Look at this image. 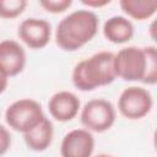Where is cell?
Wrapping results in <instances>:
<instances>
[{
    "label": "cell",
    "mask_w": 157,
    "mask_h": 157,
    "mask_svg": "<svg viewBox=\"0 0 157 157\" xmlns=\"http://www.w3.org/2000/svg\"><path fill=\"white\" fill-rule=\"evenodd\" d=\"M115 76L124 81H141L155 85L157 81V50L155 47H126L114 54Z\"/></svg>",
    "instance_id": "cell-1"
},
{
    "label": "cell",
    "mask_w": 157,
    "mask_h": 157,
    "mask_svg": "<svg viewBox=\"0 0 157 157\" xmlns=\"http://www.w3.org/2000/svg\"><path fill=\"white\" fill-rule=\"evenodd\" d=\"M115 77L114 54L112 52H98L77 63L72 70L74 86L85 92L107 86L112 83Z\"/></svg>",
    "instance_id": "cell-3"
},
{
    "label": "cell",
    "mask_w": 157,
    "mask_h": 157,
    "mask_svg": "<svg viewBox=\"0 0 157 157\" xmlns=\"http://www.w3.org/2000/svg\"><path fill=\"white\" fill-rule=\"evenodd\" d=\"M81 123L86 130L103 132L112 128L115 121V109L113 104L103 98L88 101L81 112Z\"/></svg>",
    "instance_id": "cell-5"
},
{
    "label": "cell",
    "mask_w": 157,
    "mask_h": 157,
    "mask_svg": "<svg viewBox=\"0 0 157 157\" xmlns=\"http://www.w3.org/2000/svg\"><path fill=\"white\" fill-rule=\"evenodd\" d=\"M18 37L31 49H42L50 40L52 26L43 18H26L18 26Z\"/></svg>",
    "instance_id": "cell-7"
},
{
    "label": "cell",
    "mask_w": 157,
    "mask_h": 157,
    "mask_svg": "<svg viewBox=\"0 0 157 157\" xmlns=\"http://www.w3.org/2000/svg\"><path fill=\"white\" fill-rule=\"evenodd\" d=\"M50 115L58 121L72 120L80 109V99L69 91H60L53 94L48 102Z\"/></svg>",
    "instance_id": "cell-9"
},
{
    "label": "cell",
    "mask_w": 157,
    "mask_h": 157,
    "mask_svg": "<svg viewBox=\"0 0 157 157\" xmlns=\"http://www.w3.org/2000/svg\"><path fill=\"white\" fill-rule=\"evenodd\" d=\"M98 17L90 10H76L64 17L55 31L56 44L66 52H75L88 43L98 32Z\"/></svg>",
    "instance_id": "cell-2"
},
{
    "label": "cell",
    "mask_w": 157,
    "mask_h": 157,
    "mask_svg": "<svg viewBox=\"0 0 157 157\" xmlns=\"http://www.w3.org/2000/svg\"><path fill=\"white\" fill-rule=\"evenodd\" d=\"M0 65L9 77L21 74L25 69L26 53L16 40L6 39L0 42Z\"/></svg>",
    "instance_id": "cell-10"
},
{
    "label": "cell",
    "mask_w": 157,
    "mask_h": 157,
    "mask_svg": "<svg viewBox=\"0 0 157 157\" xmlns=\"http://www.w3.org/2000/svg\"><path fill=\"white\" fill-rule=\"evenodd\" d=\"M81 2L88 7H101L110 2V0H81Z\"/></svg>",
    "instance_id": "cell-17"
},
{
    "label": "cell",
    "mask_w": 157,
    "mask_h": 157,
    "mask_svg": "<svg viewBox=\"0 0 157 157\" xmlns=\"http://www.w3.org/2000/svg\"><path fill=\"white\" fill-rule=\"evenodd\" d=\"M94 157H112V156L110 155H107V153H99V155H97Z\"/></svg>",
    "instance_id": "cell-19"
},
{
    "label": "cell",
    "mask_w": 157,
    "mask_h": 157,
    "mask_svg": "<svg viewBox=\"0 0 157 157\" xmlns=\"http://www.w3.org/2000/svg\"><path fill=\"white\" fill-rule=\"evenodd\" d=\"M119 4L126 15L139 21L152 17L157 11V1L155 0H120Z\"/></svg>",
    "instance_id": "cell-13"
},
{
    "label": "cell",
    "mask_w": 157,
    "mask_h": 157,
    "mask_svg": "<svg viewBox=\"0 0 157 157\" xmlns=\"http://www.w3.org/2000/svg\"><path fill=\"white\" fill-rule=\"evenodd\" d=\"M103 34L112 43H126L134 36V26L124 16H113L104 22Z\"/></svg>",
    "instance_id": "cell-12"
},
{
    "label": "cell",
    "mask_w": 157,
    "mask_h": 157,
    "mask_svg": "<svg viewBox=\"0 0 157 157\" xmlns=\"http://www.w3.org/2000/svg\"><path fill=\"white\" fill-rule=\"evenodd\" d=\"M94 148V137L86 129L69 131L60 146L61 157H91Z\"/></svg>",
    "instance_id": "cell-8"
},
{
    "label": "cell",
    "mask_w": 157,
    "mask_h": 157,
    "mask_svg": "<svg viewBox=\"0 0 157 157\" xmlns=\"http://www.w3.org/2000/svg\"><path fill=\"white\" fill-rule=\"evenodd\" d=\"M45 118L42 105L33 99L23 98L11 103L5 112V120L10 128L22 134L36 128Z\"/></svg>",
    "instance_id": "cell-4"
},
{
    "label": "cell",
    "mask_w": 157,
    "mask_h": 157,
    "mask_svg": "<svg viewBox=\"0 0 157 157\" xmlns=\"http://www.w3.org/2000/svg\"><path fill=\"white\" fill-rule=\"evenodd\" d=\"M71 0H42L39 1V5L48 12L52 13H60L67 10L71 6Z\"/></svg>",
    "instance_id": "cell-15"
},
{
    "label": "cell",
    "mask_w": 157,
    "mask_h": 157,
    "mask_svg": "<svg viewBox=\"0 0 157 157\" xmlns=\"http://www.w3.org/2000/svg\"><path fill=\"white\" fill-rule=\"evenodd\" d=\"M53 135H54L53 124L45 117L36 128L25 132L23 139L28 148L36 152H42L52 145Z\"/></svg>",
    "instance_id": "cell-11"
},
{
    "label": "cell",
    "mask_w": 157,
    "mask_h": 157,
    "mask_svg": "<svg viewBox=\"0 0 157 157\" xmlns=\"http://www.w3.org/2000/svg\"><path fill=\"white\" fill-rule=\"evenodd\" d=\"M26 6V0H0V17L15 18L23 12Z\"/></svg>",
    "instance_id": "cell-14"
},
{
    "label": "cell",
    "mask_w": 157,
    "mask_h": 157,
    "mask_svg": "<svg viewBox=\"0 0 157 157\" xmlns=\"http://www.w3.org/2000/svg\"><path fill=\"white\" fill-rule=\"evenodd\" d=\"M152 96L142 87L131 86L125 88L118 99V109L123 117L136 120L146 117L152 108Z\"/></svg>",
    "instance_id": "cell-6"
},
{
    "label": "cell",
    "mask_w": 157,
    "mask_h": 157,
    "mask_svg": "<svg viewBox=\"0 0 157 157\" xmlns=\"http://www.w3.org/2000/svg\"><path fill=\"white\" fill-rule=\"evenodd\" d=\"M10 145H11V135L4 125H0V156L7 152Z\"/></svg>",
    "instance_id": "cell-16"
},
{
    "label": "cell",
    "mask_w": 157,
    "mask_h": 157,
    "mask_svg": "<svg viewBox=\"0 0 157 157\" xmlns=\"http://www.w3.org/2000/svg\"><path fill=\"white\" fill-rule=\"evenodd\" d=\"M9 83V76L6 74V71L2 69V66L0 65V93H2Z\"/></svg>",
    "instance_id": "cell-18"
}]
</instances>
